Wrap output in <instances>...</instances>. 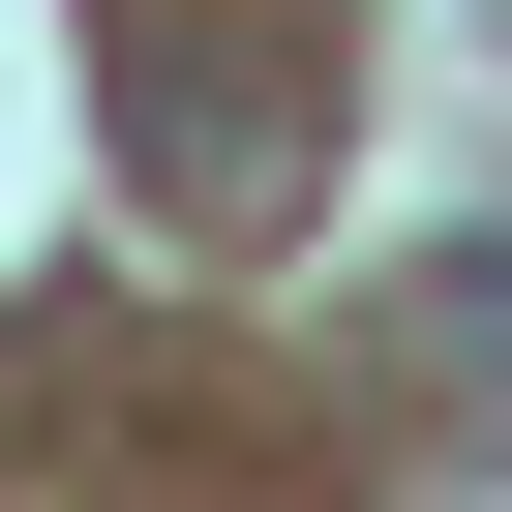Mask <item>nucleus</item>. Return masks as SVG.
<instances>
[]
</instances>
